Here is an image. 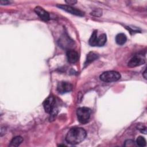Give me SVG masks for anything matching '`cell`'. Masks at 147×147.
Segmentation results:
<instances>
[{"label":"cell","instance_id":"6da1fadb","mask_svg":"<svg viewBox=\"0 0 147 147\" xmlns=\"http://www.w3.org/2000/svg\"><path fill=\"white\" fill-rule=\"evenodd\" d=\"M86 135V131L83 128L74 127L68 131L65 137V140L69 144L77 145L85 139Z\"/></svg>","mask_w":147,"mask_h":147},{"label":"cell","instance_id":"7a4b0ae2","mask_svg":"<svg viewBox=\"0 0 147 147\" xmlns=\"http://www.w3.org/2000/svg\"><path fill=\"white\" fill-rule=\"evenodd\" d=\"M91 113V109L88 107H82L78 109L76 111L78 120L80 123L82 124L87 123L90 120Z\"/></svg>","mask_w":147,"mask_h":147},{"label":"cell","instance_id":"3957f363","mask_svg":"<svg viewBox=\"0 0 147 147\" xmlns=\"http://www.w3.org/2000/svg\"><path fill=\"white\" fill-rule=\"evenodd\" d=\"M45 111L51 114V116H55L57 110L55 109V98L53 95L49 96L43 102Z\"/></svg>","mask_w":147,"mask_h":147},{"label":"cell","instance_id":"277c9868","mask_svg":"<svg viewBox=\"0 0 147 147\" xmlns=\"http://www.w3.org/2000/svg\"><path fill=\"white\" fill-rule=\"evenodd\" d=\"M99 78L105 82H113L118 80L121 78V74L117 71H109L102 73Z\"/></svg>","mask_w":147,"mask_h":147},{"label":"cell","instance_id":"5b68a950","mask_svg":"<svg viewBox=\"0 0 147 147\" xmlns=\"http://www.w3.org/2000/svg\"><path fill=\"white\" fill-rule=\"evenodd\" d=\"M57 6L59 8H60L69 13H71L72 14L76 15L78 16H81V17L84 16V13L82 11H81L78 9H76L70 5L60 4V5H57Z\"/></svg>","mask_w":147,"mask_h":147},{"label":"cell","instance_id":"8992f818","mask_svg":"<svg viewBox=\"0 0 147 147\" xmlns=\"http://www.w3.org/2000/svg\"><path fill=\"white\" fill-rule=\"evenodd\" d=\"M73 88V86L69 82L61 81L58 83L57 86V90L59 94H65L70 92Z\"/></svg>","mask_w":147,"mask_h":147},{"label":"cell","instance_id":"52a82bcc","mask_svg":"<svg viewBox=\"0 0 147 147\" xmlns=\"http://www.w3.org/2000/svg\"><path fill=\"white\" fill-rule=\"evenodd\" d=\"M145 62V60L142 57L140 56H133L128 62L127 65L129 67L133 68L136 67L140 66L143 64H144Z\"/></svg>","mask_w":147,"mask_h":147},{"label":"cell","instance_id":"ba28073f","mask_svg":"<svg viewBox=\"0 0 147 147\" xmlns=\"http://www.w3.org/2000/svg\"><path fill=\"white\" fill-rule=\"evenodd\" d=\"M34 11L42 20L44 21H48L49 20V14L42 7L40 6H37L34 8Z\"/></svg>","mask_w":147,"mask_h":147},{"label":"cell","instance_id":"9c48e42d","mask_svg":"<svg viewBox=\"0 0 147 147\" xmlns=\"http://www.w3.org/2000/svg\"><path fill=\"white\" fill-rule=\"evenodd\" d=\"M68 61L70 63H75L78 61L79 55L77 52L74 50H68L66 53Z\"/></svg>","mask_w":147,"mask_h":147},{"label":"cell","instance_id":"30bf717a","mask_svg":"<svg viewBox=\"0 0 147 147\" xmlns=\"http://www.w3.org/2000/svg\"><path fill=\"white\" fill-rule=\"evenodd\" d=\"M98 58H99V55L98 53L94 52H90L87 54L86 56V59L84 63V65H87L88 64L91 63V62L94 61V60H97Z\"/></svg>","mask_w":147,"mask_h":147},{"label":"cell","instance_id":"8fae6325","mask_svg":"<svg viewBox=\"0 0 147 147\" xmlns=\"http://www.w3.org/2000/svg\"><path fill=\"white\" fill-rule=\"evenodd\" d=\"M127 41L126 36L122 33H120L117 34L115 36V41L117 44L122 45H123Z\"/></svg>","mask_w":147,"mask_h":147},{"label":"cell","instance_id":"7c38bea8","mask_svg":"<svg viewBox=\"0 0 147 147\" xmlns=\"http://www.w3.org/2000/svg\"><path fill=\"white\" fill-rule=\"evenodd\" d=\"M23 138L21 136H16L11 140L9 144L10 146H19L23 141Z\"/></svg>","mask_w":147,"mask_h":147},{"label":"cell","instance_id":"4fadbf2b","mask_svg":"<svg viewBox=\"0 0 147 147\" xmlns=\"http://www.w3.org/2000/svg\"><path fill=\"white\" fill-rule=\"evenodd\" d=\"M97 39H98V36H97V30H94L90 39L88 41L89 44L92 47L96 46V43H97Z\"/></svg>","mask_w":147,"mask_h":147},{"label":"cell","instance_id":"5bb4252c","mask_svg":"<svg viewBox=\"0 0 147 147\" xmlns=\"http://www.w3.org/2000/svg\"><path fill=\"white\" fill-rule=\"evenodd\" d=\"M106 40H107L106 35L104 33L100 34L99 37H98L96 46H98V47L103 46L105 44Z\"/></svg>","mask_w":147,"mask_h":147},{"label":"cell","instance_id":"9a60e30c","mask_svg":"<svg viewBox=\"0 0 147 147\" xmlns=\"http://www.w3.org/2000/svg\"><path fill=\"white\" fill-rule=\"evenodd\" d=\"M136 144L139 146H145L146 144V140L142 136H139L136 140Z\"/></svg>","mask_w":147,"mask_h":147},{"label":"cell","instance_id":"2e32d148","mask_svg":"<svg viewBox=\"0 0 147 147\" xmlns=\"http://www.w3.org/2000/svg\"><path fill=\"white\" fill-rule=\"evenodd\" d=\"M124 146H136V142L132 140H127L125 141Z\"/></svg>","mask_w":147,"mask_h":147},{"label":"cell","instance_id":"e0dca14e","mask_svg":"<svg viewBox=\"0 0 147 147\" xmlns=\"http://www.w3.org/2000/svg\"><path fill=\"white\" fill-rule=\"evenodd\" d=\"M91 15L94 16H100L102 15V11L99 9H97V10H94L91 13Z\"/></svg>","mask_w":147,"mask_h":147},{"label":"cell","instance_id":"ac0fdd59","mask_svg":"<svg viewBox=\"0 0 147 147\" xmlns=\"http://www.w3.org/2000/svg\"><path fill=\"white\" fill-rule=\"evenodd\" d=\"M137 129H138L141 133H144V134H146V127L145 126H144V125H139L138 126V127H137Z\"/></svg>","mask_w":147,"mask_h":147},{"label":"cell","instance_id":"d6986e66","mask_svg":"<svg viewBox=\"0 0 147 147\" xmlns=\"http://www.w3.org/2000/svg\"><path fill=\"white\" fill-rule=\"evenodd\" d=\"M65 2L68 3V5H74L76 3V1L74 0H69V1H65Z\"/></svg>","mask_w":147,"mask_h":147},{"label":"cell","instance_id":"ffe728a7","mask_svg":"<svg viewBox=\"0 0 147 147\" xmlns=\"http://www.w3.org/2000/svg\"><path fill=\"white\" fill-rule=\"evenodd\" d=\"M11 3L10 1H0V3L3 5H8V4H10Z\"/></svg>","mask_w":147,"mask_h":147},{"label":"cell","instance_id":"44dd1931","mask_svg":"<svg viewBox=\"0 0 147 147\" xmlns=\"http://www.w3.org/2000/svg\"><path fill=\"white\" fill-rule=\"evenodd\" d=\"M142 75H143L144 78L145 79H146V69H145V70L144 71V72H143Z\"/></svg>","mask_w":147,"mask_h":147}]
</instances>
